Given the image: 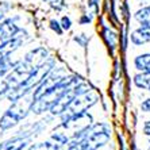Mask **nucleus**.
Wrapping results in <instances>:
<instances>
[{
	"label": "nucleus",
	"mask_w": 150,
	"mask_h": 150,
	"mask_svg": "<svg viewBox=\"0 0 150 150\" xmlns=\"http://www.w3.org/2000/svg\"><path fill=\"white\" fill-rule=\"evenodd\" d=\"M118 137H119V150H130L129 147L126 146V143H125V141L120 138V135L118 134Z\"/></svg>",
	"instance_id": "28"
},
{
	"label": "nucleus",
	"mask_w": 150,
	"mask_h": 150,
	"mask_svg": "<svg viewBox=\"0 0 150 150\" xmlns=\"http://www.w3.org/2000/svg\"><path fill=\"white\" fill-rule=\"evenodd\" d=\"M129 33L126 28L122 27L120 25V34H119V46H120V50L122 52H126L127 49V46H129Z\"/></svg>",
	"instance_id": "18"
},
{
	"label": "nucleus",
	"mask_w": 150,
	"mask_h": 150,
	"mask_svg": "<svg viewBox=\"0 0 150 150\" xmlns=\"http://www.w3.org/2000/svg\"><path fill=\"white\" fill-rule=\"evenodd\" d=\"M28 143H30L28 138L15 134L14 137L0 142V150H23L28 146Z\"/></svg>",
	"instance_id": "10"
},
{
	"label": "nucleus",
	"mask_w": 150,
	"mask_h": 150,
	"mask_svg": "<svg viewBox=\"0 0 150 150\" xmlns=\"http://www.w3.org/2000/svg\"><path fill=\"white\" fill-rule=\"evenodd\" d=\"M112 127L107 122L92 123L89 129L76 139H70L67 150H99L111 141Z\"/></svg>",
	"instance_id": "2"
},
{
	"label": "nucleus",
	"mask_w": 150,
	"mask_h": 150,
	"mask_svg": "<svg viewBox=\"0 0 150 150\" xmlns=\"http://www.w3.org/2000/svg\"><path fill=\"white\" fill-rule=\"evenodd\" d=\"M50 139H53L54 142L61 145V146H67L68 143L70 142V138L68 137V134L62 129H59V127H56L54 131L50 134Z\"/></svg>",
	"instance_id": "16"
},
{
	"label": "nucleus",
	"mask_w": 150,
	"mask_h": 150,
	"mask_svg": "<svg viewBox=\"0 0 150 150\" xmlns=\"http://www.w3.org/2000/svg\"><path fill=\"white\" fill-rule=\"evenodd\" d=\"M134 18H135V21L139 23L141 27H145V28H147V30H150V4L139 8V10L134 14Z\"/></svg>",
	"instance_id": "12"
},
{
	"label": "nucleus",
	"mask_w": 150,
	"mask_h": 150,
	"mask_svg": "<svg viewBox=\"0 0 150 150\" xmlns=\"http://www.w3.org/2000/svg\"><path fill=\"white\" fill-rule=\"evenodd\" d=\"M15 65H16V62H14V61L11 59V57H7V58L1 59V61H0V79H4V77L7 76Z\"/></svg>",
	"instance_id": "17"
},
{
	"label": "nucleus",
	"mask_w": 150,
	"mask_h": 150,
	"mask_svg": "<svg viewBox=\"0 0 150 150\" xmlns=\"http://www.w3.org/2000/svg\"><path fill=\"white\" fill-rule=\"evenodd\" d=\"M143 1H150V0H143Z\"/></svg>",
	"instance_id": "30"
},
{
	"label": "nucleus",
	"mask_w": 150,
	"mask_h": 150,
	"mask_svg": "<svg viewBox=\"0 0 150 150\" xmlns=\"http://www.w3.org/2000/svg\"><path fill=\"white\" fill-rule=\"evenodd\" d=\"M47 3H49V6L53 10L58 11V12L65 8V0H49Z\"/></svg>",
	"instance_id": "23"
},
{
	"label": "nucleus",
	"mask_w": 150,
	"mask_h": 150,
	"mask_svg": "<svg viewBox=\"0 0 150 150\" xmlns=\"http://www.w3.org/2000/svg\"><path fill=\"white\" fill-rule=\"evenodd\" d=\"M100 23L101 25H100V30H99L100 37H101V39H103V42H104V45L107 46L110 54L114 56L115 52H116V49H118L119 35L114 28H111L110 26L105 25L104 22H103V19H100Z\"/></svg>",
	"instance_id": "8"
},
{
	"label": "nucleus",
	"mask_w": 150,
	"mask_h": 150,
	"mask_svg": "<svg viewBox=\"0 0 150 150\" xmlns=\"http://www.w3.org/2000/svg\"><path fill=\"white\" fill-rule=\"evenodd\" d=\"M47 57H50L49 50L45 47H35L30 50L23 57V59L16 62V65L11 69L10 73L4 77L3 83L0 84V98L6 96L11 89H14L15 87L23 83Z\"/></svg>",
	"instance_id": "1"
},
{
	"label": "nucleus",
	"mask_w": 150,
	"mask_h": 150,
	"mask_svg": "<svg viewBox=\"0 0 150 150\" xmlns=\"http://www.w3.org/2000/svg\"><path fill=\"white\" fill-rule=\"evenodd\" d=\"M143 134L150 137V120H147V122L143 125Z\"/></svg>",
	"instance_id": "27"
},
{
	"label": "nucleus",
	"mask_w": 150,
	"mask_h": 150,
	"mask_svg": "<svg viewBox=\"0 0 150 150\" xmlns=\"http://www.w3.org/2000/svg\"><path fill=\"white\" fill-rule=\"evenodd\" d=\"M133 83L139 89H146L150 92V72H139L133 79Z\"/></svg>",
	"instance_id": "13"
},
{
	"label": "nucleus",
	"mask_w": 150,
	"mask_h": 150,
	"mask_svg": "<svg viewBox=\"0 0 150 150\" xmlns=\"http://www.w3.org/2000/svg\"><path fill=\"white\" fill-rule=\"evenodd\" d=\"M18 31H19V26L15 23L14 19H11V18L1 19L0 21V43L15 37Z\"/></svg>",
	"instance_id": "9"
},
{
	"label": "nucleus",
	"mask_w": 150,
	"mask_h": 150,
	"mask_svg": "<svg viewBox=\"0 0 150 150\" xmlns=\"http://www.w3.org/2000/svg\"><path fill=\"white\" fill-rule=\"evenodd\" d=\"M93 16L95 15L92 14V12H84V14H81L80 18H79V25H81V26L91 25L92 22H93Z\"/></svg>",
	"instance_id": "20"
},
{
	"label": "nucleus",
	"mask_w": 150,
	"mask_h": 150,
	"mask_svg": "<svg viewBox=\"0 0 150 150\" xmlns=\"http://www.w3.org/2000/svg\"><path fill=\"white\" fill-rule=\"evenodd\" d=\"M100 99V93L96 89H91L87 93H83L80 96L74 98V100L69 104L67 111L64 114H80V112H85L89 108H92Z\"/></svg>",
	"instance_id": "7"
},
{
	"label": "nucleus",
	"mask_w": 150,
	"mask_h": 150,
	"mask_svg": "<svg viewBox=\"0 0 150 150\" xmlns=\"http://www.w3.org/2000/svg\"><path fill=\"white\" fill-rule=\"evenodd\" d=\"M61 122L57 127L62 129L70 139L80 138L93 123V116L88 111L80 114H62Z\"/></svg>",
	"instance_id": "6"
},
{
	"label": "nucleus",
	"mask_w": 150,
	"mask_h": 150,
	"mask_svg": "<svg viewBox=\"0 0 150 150\" xmlns=\"http://www.w3.org/2000/svg\"><path fill=\"white\" fill-rule=\"evenodd\" d=\"M54 67H56V59L53 58V57H47L23 83L19 84L18 87H15L14 89H11V91L6 95L7 100L11 103V101L23 98L26 95H30L35 88L39 85V83L52 72V69Z\"/></svg>",
	"instance_id": "4"
},
{
	"label": "nucleus",
	"mask_w": 150,
	"mask_h": 150,
	"mask_svg": "<svg viewBox=\"0 0 150 150\" xmlns=\"http://www.w3.org/2000/svg\"><path fill=\"white\" fill-rule=\"evenodd\" d=\"M87 6L95 16H100V12H101L100 0H87Z\"/></svg>",
	"instance_id": "19"
},
{
	"label": "nucleus",
	"mask_w": 150,
	"mask_h": 150,
	"mask_svg": "<svg viewBox=\"0 0 150 150\" xmlns=\"http://www.w3.org/2000/svg\"><path fill=\"white\" fill-rule=\"evenodd\" d=\"M73 39L81 46V47H87L88 43H89V37H88L87 34H84V33H81V34H74Z\"/></svg>",
	"instance_id": "21"
},
{
	"label": "nucleus",
	"mask_w": 150,
	"mask_h": 150,
	"mask_svg": "<svg viewBox=\"0 0 150 150\" xmlns=\"http://www.w3.org/2000/svg\"><path fill=\"white\" fill-rule=\"evenodd\" d=\"M129 41L134 46H142L150 42V30L145 27H138L129 34Z\"/></svg>",
	"instance_id": "11"
},
{
	"label": "nucleus",
	"mask_w": 150,
	"mask_h": 150,
	"mask_svg": "<svg viewBox=\"0 0 150 150\" xmlns=\"http://www.w3.org/2000/svg\"><path fill=\"white\" fill-rule=\"evenodd\" d=\"M61 145L54 142L53 139L41 141V142H34L27 146V150H61Z\"/></svg>",
	"instance_id": "14"
},
{
	"label": "nucleus",
	"mask_w": 150,
	"mask_h": 150,
	"mask_svg": "<svg viewBox=\"0 0 150 150\" xmlns=\"http://www.w3.org/2000/svg\"><path fill=\"white\" fill-rule=\"evenodd\" d=\"M134 67L139 72H150V53L137 56L134 58Z\"/></svg>",
	"instance_id": "15"
},
{
	"label": "nucleus",
	"mask_w": 150,
	"mask_h": 150,
	"mask_svg": "<svg viewBox=\"0 0 150 150\" xmlns=\"http://www.w3.org/2000/svg\"><path fill=\"white\" fill-rule=\"evenodd\" d=\"M59 23H61V27H62L64 31H69L70 28H72V19H70L68 15H64L62 18H61V21H59Z\"/></svg>",
	"instance_id": "24"
},
{
	"label": "nucleus",
	"mask_w": 150,
	"mask_h": 150,
	"mask_svg": "<svg viewBox=\"0 0 150 150\" xmlns=\"http://www.w3.org/2000/svg\"><path fill=\"white\" fill-rule=\"evenodd\" d=\"M49 27L52 31H54L57 35H62L64 34V30L62 27H61V23H59V21H57V19H52V21L49 22Z\"/></svg>",
	"instance_id": "22"
},
{
	"label": "nucleus",
	"mask_w": 150,
	"mask_h": 150,
	"mask_svg": "<svg viewBox=\"0 0 150 150\" xmlns=\"http://www.w3.org/2000/svg\"><path fill=\"white\" fill-rule=\"evenodd\" d=\"M28 95L23 96V98L18 99V100L11 101V105L0 116V130L1 131H7L15 127L16 125L25 120L27 115L30 114V108H31V95L30 98H27Z\"/></svg>",
	"instance_id": "5"
},
{
	"label": "nucleus",
	"mask_w": 150,
	"mask_h": 150,
	"mask_svg": "<svg viewBox=\"0 0 150 150\" xmlns=\"http://www.w3.org/2000/svg\"><path fill=\"white\" fill-rule=\"evenodd\" d=\"M120 12H122V16L125 18V19H129V6H127L126 1H123V3L120 4Z\"/></svg>",
	"instance_id": "25"
},
{
	"label": "nucleus",
	"mask_w": 150,
	"mask_h": 150,
	"mask_svg": "<svg viewBox=\"0 0 150 150\" xmlns=\"http://www.w3.org/2000/svg\"><path fill=\"white\" fill-rule=\"evenodd\" d=\"M42 1H45V3H47V1H49V0H42Z\"/></svg>",
	"instance_id": "29"
},
{
	"label": "nucleus",
	"mask_w": 150,
	"mask_h": 150,
	"mask_svg": "<svg viewBox=\"0 0 150 150\" xmlns=\"http://www.w3.org/2000/svg\"><path fill=\"white\" fill-rule=\"evenodd\" d=\"M81 80L83 79L79 74H65L59 83H57L54 87L50 88L49 91H46L43 95H41L39 98L33 100L30 112L34 114V115H42V114L47 112L52 108V105L56 104L64 95L68 91H70Z\"/></svg>",
	"instance_id": "3"
},
{
	"label": "nucleus",
	"mask_w": 150,
	"mask_h": 150,
	"mask_svg": "<svg viewBox=\"0 0 150 150\" xmlns=\"http://www.w3.org/2000/svg\"><path fill=\"white\" fill-rule=\"evenodd\" d=\"M141 110L145 111V112H150V98L142 101V104H141Z\"/></svg>",
	"instance_id": "26"
}]
</instances>
